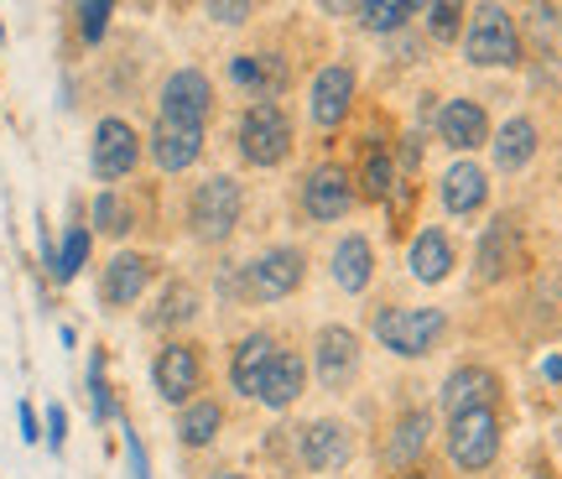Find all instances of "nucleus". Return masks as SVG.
I'll use <instances>...</instances> for the list:
<instances>
[{
    "label": "nucleus",
    "mask_w": 562,
    "mask_h": 479,
    "mask_svg": "<svg viewBox=\"0 0 562 479\" xmlns=\"http://www.w3.org/2000/svg\"><path fill=\"white\" fill-rule=\"evenodd\" d=\"M442 334H448V313L442 308H381L375 313V339L402 359L432 355Z\"/></svg>",
    "instance_id": "f257e3e1"
},
{
    "label": "nucleus",
    "mask_w": 562,
    "mask_h": 479,
    "mask_svg": "<svg viewBox=\"0 0 562 479\" xmlns=\"http://www.w3.org/2000/svg\"><path fill=\"white\" fill-rule=\"evenodd\" d=\"M292 115L281 110V100H256L240 115V157L250 167H281L292 157Z\"/></svg>",
    "instance_id": "f03ea898"
},
{
    "label": "nucleus",
    "mask_w": 562,
    "mask_h": 479,
    "mask_svg": "<svg viewBox=\"0 0 562 479\" xmlns=\"http://www.w3.org/2000/svg\"><path fill=\"white\" fill-rule=\"evenodd\" d=\"M463 58L474 68H516L521 63V32L505 5H480L463 32Z\"/></svg>",
    "instance_id": "7ed1b4c3"
},
{
    "label": "nucleus",
    "mask_w": 562,
    "mask_h": 479,
    "mask_svg": "<svg viewBox=\"0 0 562 479\" xmlns=\"http://www.w3.org/2000/svg\"><path fill=\"white\" fill-rule=\"evenodd\" d=\"M448 459L469 469V475H480V469L501 459V417H495V406H474V412L448 417Z\"/></svg>",
    "instance_id": "20e7f679"
},
{
    "label": "nucleus",
    "mask_w": 562,
    "mask_h": 479,
    "mask_svg": "<svg viewBox=\"0 0 562 479\" xmlns=\"http://www.w3.org/2000/svg\"><path fill=\"white\" fill-rule=\"evenodd\" d=\"M240 182L235 178H209L199 182V193H193V203H188V224H193V235L203 239V245H220V239L235 235V224H240Z\"/></svg>",
    "instance_id": "39448f33"
},
{
    "label": "nucleus",
    "mask_w": 562,
    "mask_h": 479,
    "mask_svg": "<svg viewBox=\"0 0 562 479\" xmlns=\"http://www.w3.org/2000/svg\"><path fill=\"white\" fill-rule=\"evenodd\" d=\"M307 277V256L297 245H277V250H261V256L245 266V298L250 302H281L292 298Z\"/></svg>",
    "instance_id": "423d86ee"
},
{
    "label": "nucleus",
    "mask_w": 562,
    "mask_h": 479,
    "mask_svg": "<svg viewBox=\"0 0 562 479\" xmlns=\"http://www.w3.org/2000/svg\"><path fill=\"white\" fill-rule=\"evenodd\" d=\"M355 94H360L355 68L328 63V68H318L313 83H307V120H313L318 131H334V125H344V115L355 110Z\"/></svg>",
    "instance_id": "0eeeda50"
},
{
    "label": "nucleus",
    "mask_w": 562,
    "mask_h": 479,
    "mask_svg": "<svg viewBox=\"0 0 562 479\" xmlns=\"http://www.w3.org/2000/svg\"><path fill=\"white\" fill-rule=\"evenodd\" d=\"M136 161H140L136 131H131L121 115H104L100 125H94V146H89V167H94V178L121 182V178L136 172Z\"/></svg>",
    "instance_id": "6e6552de"
},
{
    "label": "nucleus",
    "mask_w": 562,
    "mask_h": 479,
    "mask_svg": "<svg viewBox=\"0 0 562 479\" xmlns=\"http://www.w3.org/2000/svg\"><path fill=\"white\" fill-rule=\"evenodd\" d=\"M313 365H318V386H323V391H349V386H355V376H360V334H355V328H344V323L318 328Z\"/></svg>",
    "instance_id": "1a4fd4ad"
},
{
    "label": "nucleus",
    "mask_w": 562,
    "mask_h": 479,
    "mask_svg": "<svg viewBox=\"0 0 562 479\" xmlns=\"http://www.w3.org/2000/svg\"><path fill=\"white\" fill-rule=\"evenodd\" d=\"M349 454H355V433H349L339 417H318L297 433V459H302V469H313V475L344 469Z\"/></svg>",
    "instance_id": "9d476101"
},
{
    "label": "nucleus",
    "mask_w": 562,
    "mask_h": 479,
    "mask_svg": "<svg viewBox=\"0 0 562 479\" xmlns=\"http://www.w3.org/2000/svg\"><path fill=\"white\" fill-rule=\"evenodd\" d=\"M355 182H349V172L344 167H313L307 178H302V214L318 224H334L344 220L349 209H355Z\"/></svg>",
    "instance_id": "9b49d317"
},
{
    "label": "nucleus",
    "mask_w": 562,
    "mask_h": 479,
    "mask_svg": "<svg viewBox=\"0 0 562 479\" xmlns=\"http://www.w3.org/2000/svg\"><path fill=\"white\" fill-rule=\"evenodd\" d=\"M214 115V83L203 68H178L161 83V120H182V125H203Z\"/></svg>",
    "instance_id": "f8f14e48"
},
{
    "label": "nucleus",
    "mask_w": 562,
    "mask_h": 479,
    "mask_svg": "<svg viewBox=\"0 0 562 479\" xmlns=\"http://www.w3.org/2000/svg\"><path fill=\"white\" fill-rule=\"evenodd\" d=\"M151 380H157L161 401L188 406V401H193V391L203 386V359H199V349H193V344H182V339H172L157 355V365H151Z\"/></svg>",
    "instance_id": "ddd939ff"
},
{
    "label": "nucleus",
    "mask_w": 562,
    "mask_h": 479,
    "mask_svg": "<svg viewBox=\"0 0 562 479\" xmlns=\"http://www.w3.org/2000/svg\"><path fill=\"white\" fill-rule=\"evenodd\" d=\"M521 250H526V239H521V220L516 214H501L495 224H484V235H480V281H505L516 266H521Z\"/></svg>",
    "instance_id": "4468645a"
},
{
    "label": "nucleus",
    "mask_w": 562,
    "mask_h": 479,
    "mask_svg": "<svg viewBox=\"0 0 562 479\" xmlns=\"http://www.w3.org/2000/svg\"><path fill=\"white\" fill-rule=\"evenodd\" d=\"M151 271H157V260L151 256H140V250H121V256L104 266V277H100L104 308H131V302L151 287Z\"/></svg>",
    "instance_id": "2eb2a0df"
},
{
    "label": "nucleus",
    "mask_w": 562,
    "mask_h": 479,
    "mask_svg": "<svg viewBox=\"0 0 562 479\" xmlns=\"http://www.w3.org/2000/svg\"><path fill=\"white\" fill-rule=\"evenodd\" d=\"M151 157L161 172H188L203 157V125H182V120H161L151 131Z\"/></svg>",
    "instance_id": "dca6fc26"
},
{
    "label": "nucleus",
    "mask_w": 562,
    "mask_h": 479,
    "mask_svg": "<svg viewBox=\"0 0 562 479\" xmlns=\"http://www.w3.org/2000/svg\"><path fill=\"white\" fill-rule=\"evenodd\" d=\"M277 355H281V344L271 339V334H245V339L235 344V355H229V386H235L240 397H261V380Z\"/></svg>",
    "instance_id": "f3484780"
},
{
    "label": "nucleus",
    "mask_w": 562,
    "mask_h": 479,
    "mask_svg": "<svg viewBox=\"0 0 562 479\" xmlns=\"http://www.w3.org/2000/svg\"><path fill=\"white\" fill-rule=\"evenodd\" d=\"M484 199H490V178H484L480 161H453V167L442 172V209H448V214L469 220V214L484 209Z\"/></svg>",
    "instance_id": "a211bd4d"
},
{
    "label": "nucleus",
    "mask_w": 562,
    "mask_h": 479,
    "mask_svg": "<svg viewBox=\"0 0 562 479\" xmlns=\"http://www.w3.org/2000/svg\"><path fill=\"white\" fill-rule=\"evenodd\" d=\"M438 136L453 146V152H474L490 141V115H484V104L474 100H448L438 110Z\"/></svg>",
    "instance_id": "6ab92c4d"
},
{
    "label": "nucleus",
    "mask_w": 562,
    "mask_h": 479,
    "mask_svg": "<svg viewBox=\"0 0 562 479\" xmlns=\"http://www.w3.org/2000/svg\"><path fill=\"white\" fill-rule=\"evenodd\" d=\"M302 391H307V359H302L297 349H281V355L271 359V370H266L261 397H256V401H266L271 412H286Z\"/></svg>",
    "instance_id": "aec40b11"
},
{
    "label": "nucleus",
    "mask_w": 562,
    "mask_h": 479,
    "mask_svg": "<svg viewBox=\"0 0 562 479\" xmlns=\"http://www.w3.org/2000/svg\"><path fill=\"white\" fill-rule=\"evenodd\" d=\"M495 401V376L480 370V365H463L442 380V412L459 417V412H474V406H490Z\"/></svg>",
    "instance_id": "412c9836"
},
{
    "label": "nucleus",
    "mask_w": 562,
    "mask_h": 479,
    "mask_svg": "<svg viewBox=\"0 0 562 479\" xmlns=\"http://www.w3.org/2000/svg\"><path fill=\"white\" fill-rule=\"evenodd\" d=\"M406 266H412V277L427 281V287L448 281V277H453V239L442 235V230H422V235L412 239V256H406Z\"/></svg>",
    "instance_id": "4be33fe9"
},
{
    "label": "nucleus",
    "mask_w": 562,
    "mask_h": 479,
    "mask_svg": "<svg viewBox=\"0 0 562 479\" xmlns=\"http://www.w3.org/2000/svg\"><path fill=\"white\" fill-rule=\"evenodd\" d=\"M334 281H339L344 292H355V298L375 281V250H370L364 235H344L334 245Z\"/></svg>",
    "instance_id": "5701e85b"
},
{
    "label": "nucleus",
    "mask_w": 562,
    "mask_h": 479,
    "mask_svg": "<svg viewBox=\"0 0 562 479\" xmlns=\"http://www.w3.org/2000/svg\"><path fill=\"white\" fill-rule=\"evenodd\" d=\"M427 438H432V412H406V417H396L391 438H385V464H391V469L417 464V454L427 448Z\"/></svg>",
    "instance_id": "b1692460"
},
{
    "label": "nucleus",
    "mask_w": 562,
    "mask_h": 479,
    "mask_svg": "<svg viewBox=\"0 0 562 479\" xmlns=\"http://www.w3.org/2000/svg\"><path fill=\"white\" fill-rule=\"evenodd\" d=\"M490 146H495V167H501V172H521L526 161L537 157V125H531L526 115L505 120L501 136L490 141Z\"/></svg>",
    "instance_id": "393cba45"
},
{
    "label": "nucleus",
    "mask_w": 562,
    "mask_h": 479,
    "mask_svg": "<svg viewBox=\"0 0 562 479\" xmlns=\"http://www.w3.org/2000/svg\"><path fill=\"white\" fill-rule=\"evenodd\" d=\"M229 79L250 89L256 100H271L281 83H286V68L277 58H266V53H245V58H229Z\"/></svg>",
    "instance_id": "a878e982"
},
{
    "label": "nucleus",
    "mask_w": 562,
    "mask_h": 479,
    "mask_svg": "<svg viewBox=\"0 0 562 479\" xmlns=\"http://www.w3.org/2000/svg\"><path fill=\"white\" fill-rule=\"evenodd\" d=\"M220 427H224V406H220V401L193 397L188 406H182V417H178V438L188 443V448H209V443L220 438Z\"/></svg>",
    "instance_id": "bb28decb"
},
{
    "label": "nucleus",
    "mask_w": 562,
    "mask_h": 479,
    "mask_svg": "<svg viewBox=\"0 0 562 479\" xmlns=\"http://www.w3.org/2000/svg\"><path fill=\"white\" fill-rule=\"evenodd\" d=\"M193 313H199V292H193L188 281H172V287L161 292V302L151 308V319L146 323H151V328H178V323H188Z\"/></svg>",
    "instance_id": "cd10ccee"
},
{
    "label": "nucleus",
    "mask_w": 562,
    "mask_h": 479,
    "mask_svg": "<svg viewBox=\"0 0 562 479\" xmlns=\"http://www.w3.org/2000/svg\"><path fill=\"white\" fill-rule=\"evenodd\" d=\"M364 32H402L406 16H412V0H360L355 5Z\"/></svg>",
    "instance_id": "c85d7f7f"
},
{
    "label": "nucleus",
    "mask_w": 562,
    "mask_h": 479,
    "mask_svg": "<svg viewBox=\"0 0 562 479\" xmlns=\"http://www.w3.org/2000/svg\"><path fill=\"white\" fill-rule=\"evenodd\" d=\"M131 224H136V214H131V203L115 193V188H104L100 199H94V230L100 235H131Z\"/></svg>",
    "instance_id": "c756f323"
},
{
    "label": "nucleus",
    "mask_w": 562,
    "mask_h": 479,
    "mask_svg": "<svg viewBox=\"0 0 562 479\" xmlns=\"http://www.w3.org/2000/svg\"><path fill=\"white\" fill-rule=\"evenodd\" d=\"M89 266V230L83 224H74L68 235H63V245H58V260H53V277L58 281H74Z\"/></svg>",
    "instance_id": "7c9ffc66"
},
{
    "label": "nucleus",
    "mask_w": 562,
    "mask_h": 479,
    "mask_svg": "<svg viewBox=\"0 0 562 479\" xmlns=\"http://www.w3.org/2000/svg\"><path fill=\"white\" fill-rule=\"evenodd\" d=\"M396 188V161H391V152H370L360 167V193L364 199H385Z\"/></svg>",
    "instance_id": "2f4dec72"
},
{
    "label": "nucleus",
    "mask_w": 562,
    "mask_h": 479,
    "mask_svg": "<svg viewBox=\"0 0 562 479\" xmlns=\"http://www.w3.org/2000/svg\"><path fill=\"white\" fill-rule=\"evenodd\" d=\"M89 406H94L100 422L115 417V397H110V386H104V355H94V365H89Z\"/></svg>",
    "instance_id": "473e14b6"
},
{
    "label": "nucleus",
    "mask_w": 562,
    "mask_h": 479,
    "mask_svg": "<svg viewBox=\"0 0 562 479\" xmlns=\"http://www.w3.org/2000/svg\"><path fill=\"white\" fill-rule=\"evenodd\" d=\"M459 16H463V5H453V0L427 5V26H432V37H438V42H453V37H459Z\"/></svg>",
    "instance_id": "72a5a7b5"
},
{
    "label": "nucleus",
    "mask_w": 562,
    "mask_h": 479,
    "mask_svg": "<svg viewBox=\"0 0 562 479\" xmlns=\"http://www.w3.org/2000/svg\"><path fill=\"white\" fill-rule=\"evenodd\" d=\"M110 16H115V5H110V0H89V5H79V32H83V42H100L104 26H110Z\"/></svg>",
    "instance_id": "f704fd0d"
},
{
    "label": "nucleus",
    "mask_w": 562,
    "mask_h": 479,
    "mask_svg": "<svg viewBox=\"0 0 562 479\" xmlns=\"http://www.w3.org/2000/svg\"><path fill=\"white\" fill-rule=\"evenodd\" d=\"M203 11H209L214 21H224V26H240V21L250 16V5H245V0H235V5H229V0H209Z\"/></svg>",
    "instance_id": "c9c22d12"
},
{
    "label": "nucleus",
    "mask_w": 562,
    "mask_h": 479,
    "mask_svg": "<svg viewBox=\"0 0 562 479\" xmlns=\"http://www.w3.org/2000/svg\"><path fill=\"white\" fill-rule=\"evenodd\" d=\"M42 438L53 443V454H63V443H68V412L63 406H47V433Z\"/></svg>",
    "instance_id": "e433bc0d"
},
{
    "label": "nucleus",
    "mask_w": 562,
    "mask_h": 479,
    "mask_svg": "<svg viewBox=\"0 0 562 479\" xmlns=\"http://www.w3.org/2000/svg\"><path fill=\"white\" fill-rule=\"evenodd\" d=\"M125 454H131V469H136V479H151V469H146V448H140V438L125 427Z\"/></svg>",
    "instance_id": "4c0bfd02"
},
{
    "label": "nucleus",
    "mask_w": 562,
    "mask_h": 479,
    "mask_svg": "<svg viewBox=\"0 0 562 479\" xmlns=\"http://www.w3.org/2000/svg\"><path fill=\"white\" fill-rule=\"evenodd\" d=\"M16 422H21V438H26V443H37V438H42V427H37V412H32L26 401H21V406H16Z\"/></svg>",
    "instance_id": "58836bf2"
},
{
    "label": "nucleus",
    "mask_w": 562,
    "mask_h": 479,
    "mask_svg": "<svg viewBox=\"0 0 562 479\" xmlns=\"http://www.w3.org/2000/svg\"><path fill=\"white\" fill-rule=\"evenodd\" d=\"M542 370H547V380H562V359H547Z\"/></svg>",
    "instance_id": "ea45409f"
},
{
    "label": "nucleus",
    "mask_w": 562,
    "mask_h": 479,
    "mask_svg": "<svg viewBox=\"0 0 562 479\" xmlns=\"http://www.w3.org/2000/svg\"><path fill=\"white\" fill-rule=\"evenodd\" d=\"M209 479H245V475H235V469H220V475H209Z\"/></svg>",
    "instance_id": "a19ab883"
},
{
    "label": "nucleus",
    "mask_w": 562,
    "mask_h": 479,
    "mask_svg": "<svg viewBox=\"0 0 562 479\" xmlns=\"http://www.w3.org/2000/svg\"><path fill=\"white\" fill-rule=\"evenodd\" d=\"M531 479H552V475H547V469H537V475H531Z\"/></svg>",
    "instance_id": "79ce46f5"
},
{
    "label": "nucleus",
    "mask_w": 562,
    "mask_h": 479,
    "mask_svg": "<svg viewBox=\"0 0 562 479\" xmlns=\"http://www.w3.org/2000/svg\"><path fill=\"white\" fill-rule=\"evenodd\" d=\"M558 443H562V412H558Z\"/></svg>",
    "instance_id": "37998d69"
},
{
    "label": "nucleus",
    "mask_w": 562,
    "mask_h": 479,
    "mask_svg": "<svg viewBox=\"0 0 562 479\" xmlns=\"http://www.w3.org/2000/svg\"><path fill=\"white\" fill-rule=\"evenodd\" d=\"M402 479H432V475H402Z\"/></svg>",
    "instance_id": "c03bdc74"
},
{
    "label": "nucleus",
    "mask_w": 562,
    "mask_h": 479,
    "mask_svg": "<svg viewBox=\"0 0 562 479\" xmlns=\"http://www.w3.org/2000/svg\"><path fill=\"white\" fill-rule=\"evenodd\" d=\"M0 37H5V32H0Z\"/></svg>",
    "instance_id": "a18cd8bd"
}]
</instances>
